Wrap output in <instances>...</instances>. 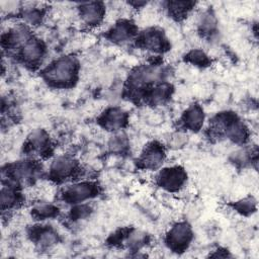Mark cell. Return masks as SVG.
I'll return each instance as SVG.
<instances>
[{"label": "cell", "mask_w": 259, "mask_h": 259, "mask_svg": "<svg viewBox=\"0 0 259 259\" xmlns=\"http://www.w3.org/2000/svg\"><path fill=\"white\" fill-rule=\"evenodd\" d=\"M82 20L88 25H98L105 14V7L102 2H86L79 7Z\"/></svg>", "instance_id": "7"}, {"label": "cell", "mask_w": 259, "mask_h": 259, "mask_svg": "<svg viewBox=\"0 0 259 259\" xmlns=\"http://www.w3.org/2000/svg\"><path fill=\"white\" fill-rule=\"evenodd\" d=\"M167 4L170 13L177 18L183 17L185 14H187V12L194 5V3L188 1H170Z\"/></svg>", "instance_id": "16"}, {"label": "cell", "mask_w": 259, "mask_h": 259, "mask_svg": "<svg viewBox=\"0 0 259 259\" xmlns=\"http://www.w3.org/2000/svg\"><path fill=\"white\" fill-rule=\"evenodd\" d=\"M29 146L32 150L44 152L50 147V139L46 132L41 130L34 131L29 137Z\"/></svg>", "instance_id": "13"}, {"label": "cell", "mask_w": 259, "mask_h": 259, "mask_svg": "<svg viewBox=\"0 0 259 259\" xmlns=\"http://www.w3.org/2000/svg\"><path fill=\"white\" fill-rule=\"evenodd\" d=\"M186 60L188 62H190L191 64H193L195 66H199V67L207 66L209 63L207 56L200 50H194V51H191L190 53H188L186 56Z\"/></svg>", "instance_id": "19"}, {"label": "cell", "mask_w": 259, "mask_h": 259, "mask_svg": "<svg viewBox=\"0 0 259 259\" xmlns=\"http://www.w3.org/2000/svg\"><path fill=\"white\" fill-rule=\"evenodd\" d=\"M58 214V208L49 203H41L36 205L32 209V215L37 220H46L49 218L56 217Z\"/></svg>", "instance_id": "17"}, {"label": "cell", "mask_w": 259, "mask_h": 259, "mask_svg": "<svg viewBox=\"0 0 259 259\" xmlns=\"http://www.w3.org/2000/svg\"><path fill=\"white\" fill-rule=\"evenodd\" d=\"M157 178L161 187L168 191H176L184 185L186 173L181 167L174 166L161 170Z\"/></svg>", "instance_id": "4"}, {"label": "cell", "mask_w": 259, "mask_h": 259, "mask_svg": "<svg viewBox=\"0 0 259 259\" xmlns=\"http://www.w3.org/2000/svg\"><path fill=\"white\" fill-rule=\"evenodd\" d=\"M165 158V152L161 145L158 143H151L144 149L141 157L140 163L146 169L155 170L159 168Z\"/></svg>", "instance_id": "6"}, {"label": "cell", "mask_w": 259, "mask_h": 259, "mask_svg": "<svg viewBox=\"0 0 259 259\" xmlns=\"http://www.w3.org/2000/svg\"><path fill=\"white\" fill-rule=\"evenodd\" d=\"M139 45L149 51L162 53L168 48V41L163 32L157 28L145 30L138 38Z\"/></svg>", "instance_id": "5"}, {"label": "cell", "mask_w": 259, "mask_h": 259, "mask_svg": "<svg viewBox=\"0 0 259 259\" xmlns=\"http://www.w3.org/2000/svg\"><path fill=\"white\" fill-rule=\"evenodd\" d=\"M78 74V64L75 59L63 57L50 64L44 71V77L50 84L59 87L72 85Z\"/></svg>", "instance_id": "1"}, {"label": "cell", "mask_w": 259, "mask_h": 259, "mask_svg": "<svg viewBox=\"0 0 259 259\" xmlns=\"http://www.w3.org/2000/svg\"><path fill=\"white\" fill-rule=\"evenodd\" d=\"M127 120L126 112L118 107L106 109L99 117L100 124L108 131H117L124 126Z\"/></svg>", "instance_id": "8"}, {"label": "cell", "mask_w": 259, "mask_h": 259, "mask_svg": "<svg viewBox=\"0 0 259 259\" xmlns=\"http://www.w3.org/2000/svg\"><path fill=\"white\" fill-rule=\"evenodd\" d=\"M76 169V162L67 156H60L56 158L50 169L51 177L56 180H64L70 177Z\"/></svg>", "instance_id": "9"}, {"label": "cell", "mask_w": 259, "mask_h": 259, "mask_svg": "<svg viewBox=\"0 0 259 259\" xmlns=\"http://www.w3.org/2000/svg\"><path fill=\"white\" fill-rule=\"evenodd\" d=\"M45 54V46L44 44L31 36L21 48L20 55L23 61L29 65H34L40 61Z\"/></svg>", "instance_id": "10"}, {"label": "cell", "mask_w": 259, "mask_h": 259, "mask_svg": "<svg viewBox=\"0 0 259 259\" xmlns=\"http://www.w3.org/2000/svg\"><path fill=\"white\" fill-rule=\"evenodd\" d=\"M110 147L115 152L123 151L126 148V139H125V137H123L121 135L115 136L110 142Z\"/></svg>", "instance_id": "21"}, {"label": "cell", "mask_w": 259, "mask_h": 259, "mask_svg": "<svg viewBox=\"0 0 259 259\" xmlns=\"http://www.w3.org/2000/svg\"><path fill=\"white\" fill-rule=\"evenodd\" d=\"M192 239V231L188 224L181 222L175 224L168 232L166 242L174 251H182L187 248Z\"/></svg>", "instance_id": "2"}, {"label": "cell", "mask_w": 259, "mask_h": 259, "mask_svg": "<svg viewBox=\"0 0 259 259\" xmlns=\"http://www.w3.org/2000/svg\"><path fill=\"white\" fill-rule=\"evenodd\" d=\"M198 27L203 34H209L213 32L217 27V20L214 15L210 13V11L203 12L199 18Z\"/></svg>", "instance_id": "15"}, {"label": "cell", "mask_w": 259, "mask_h": 259, "mask_svg": "<svg viewBox=\"0 0 259 259\" xmlns=\"http://www.w3.org/2000/svg\"><path fill=\"white\" fill-rule=\"evenodd\" d=\"M72 217L75 218V220H78V219H81V218H84L86 217L88 213H89V210H90V207L88 205H85V204H82V205H78L76 206L74 209H72Z\"/></svg>", "instance_id": "22"}, {"label": "cell", "mask_w": 259, "mask_h": 259, "mask_svg": "<svg viewBox=\"0 0 259 259\" xmlns=\"http://www.w3.org/2000/svg\"><path fill=\"white\" fill-rule=\"evenodd\" d=\"M97 185L92 182H79L68 186L64 193V199L69 203H81L97 195Z\"/></svg>", "instance_id": "3"}, {"label": "cell", "mask_w": 259, "mask_h": 259, "mask_svg": "<svg viewBox=\"0 0 259 259\" xmlns=\"http://www.w3.org/2000/svg\"><path fill=\"white\" fill-rule=\"evenodd\" d=\"M136 33V26L130 20L117 21L108 31L107 36L113 42H125L131 39Z\"/></svg>", "instance_id": "11"}, {"label": "cell", "mask_w": 259, "mask_h": 259, "mask_svg": "<svg viewBox=\"0 0 259 259\" xmlns=\"http://www.w3.org/2000/svg\"><path fill=\"white\" fill-rule=\"evenodd\" d=\"M256 201L253 198H245L241 201H238L235 204V207L237 211L243 213V214H248L252 213V211L255 209Z\"/></svg>", "instance_id": "20"}, {"label": "cell", "mask_w": 259, "mask_h": 259, "mask_svg": "<svg viewBox=\"0 0 259 259\" xmlns=\"http://www.w3.org/2000/svg\"><path fill=\"white\" fill-rule=\"evenodd\" d=\"M203 120V110L198 105H191L182 115V121L184 125L191 131H198L202 126Z\"/></svg>", "instance_id": "12"}, {"label": "cell", "mask_w": 259, "mask_h": 259, "mask_svg": "<svg viewBox=\"0 0 259 259\" xmlns=\"http://www.w3.org/2000/svg\"><path fill=\"white\" fill-rule=\"evenodd\" d=\"M18 193L11 186H3L1 189V208L6 210L13 207L18 201Z\"/></svg>", "instance_id": "14"}, {"label": "cell", "mask_w": 259, "mask_h": 259, "mask_svg": "<svg viewBox=\"0 0 259 259\" xmlns=\"http://www.w3.org/2000/svg\"><path fill=\"white\" fill-rule=\"evenodd\" d=\"M171 94V87L168 84H161L155 87L149 98L153 103H162L164 102Z\"/></svg>", "instance_id": "18"}]
</instances>
